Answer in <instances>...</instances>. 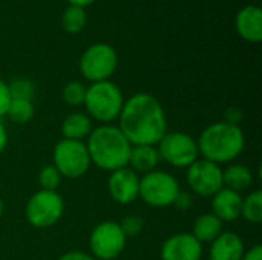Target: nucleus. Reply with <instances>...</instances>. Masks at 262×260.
I'll use <instances>...</instances> for the list:
<instances>
[{
	"label": "nucleus",
	"instance_id": "19",
	"mask_svg": "<svg viewBox=\"0 0 262 260\" xmlns=\"http://www.w3.org/2000/svg\"><path fill=\"white\" fill-rule=\"evenodd\" d=\"M221 233H223V222L213 213H207V215H201L195 221L192 236L203 244V242H213Z\"/></svg>",
	"mask_w": 262,
	"mask_h": 260
},
{
	"label": "nucleus",
	"instance_id": "28",
	"mask_svg": "<svg viewBox=\"0 0 262 260\" xmlns=\"http://www.w3.org/2000/svg\"><path fill=\"white\" fill-rule=\"evenodd\" d=\"M11 103V95H9V89H8V83H5L0 78V118L6 115L8 107Z\"/></svg>",
	"mask_w": 262,
	"mask_h": 260
},
{
	"label": "nucleus",
	"instance_id": "24",
	"mask_svg": "<svg viewBox=\"0 0 262 260\" xmlns=\"http://www.w3.org/2000/svg\"><path fill=\"white\" fill-rule=\"evenodd\" d=\"M11 100H29L32 101V97L35 93V86L29 78H15L11 83H8Z\"/></svg>",
	"mask_w": 262,
	"mask_h": 260
},
{
	"label": "nucleus",
	"instance_id": "20",
	"mask_svg": "<svg viewBox=\"0 0 262 260\" xmlns=\"http://www.w3.org/2000/svg\"><path fill=\"white\" fill-rule=\"evenodd\" d=\"M223 182L226 188H230L239 193L241 190H246L247 187L252 185L253 176H252V172L246 166L235 164V166H230L226 172H223Z\"/></svg>",
	"mask_w": 262,
	"mask_h": 260
},
{
	"label": "nucleus",
	"instance_id": "15",
	"mask_svg": "<svg viewBox=\"0 0 262 260\" xmlns=\"http://www.w3.org/2000/svg\"><path fill=\"white\" fill-rule=\"evenodd\" d=\"M212 198H213V201H212L213 215L221 222H232L241 216L243 198L239 196L238 192L223 187Z\"/></svg>",
	"mask_w": 262,
	"mask_h": 260
},
{
	"label": "nucleus",
	"instance_id": "1",
	"mask_svg": "<svg viewBox=\"0 0 262 260\" xmlns=\"http://www.w3.org/2000/svg\"><path fill=\"white\" fill-rule=\"evenodd\" d=\"M120 130L132 146H155L167 133L166 113L150 93H135L120 112Z\"/></svg>",
	"mask_w": 262,
	"mask_h": 260
},
{
	"label": "nucleus",
	"instance_id": "22",
	"mask_svg": "<svg viewBox=\"0 0 262 260\" xmlns=\"http://www.w3.org/2000/svg\"><path fill=\"white\" fill-rule=\"evenodd\" d=\"M241 216L252 224H259L262 221V192L256 190L243 199Z\"/></svg>",
	"mask_w": 262,
	"mask_h": 260
},
{
	"label": "nucleus",
	"instance_id": "12",
	"mask_svg": "<svg viewBox=\"0 0 262 260\" xmlns=\"http://www.w3.org/2000/svg\"><path fill=\"white\" fill-rule=\"evenodd\" d=\"M112 199L121 205L132 204L140 193V178L132 169L123 167L111 173L107 181Z\"/></svg>",
	"mask_w": 262,
	"mask_h": 260
},
{
	"label": "nucleus",
	"instance_id": "29",
	"mask_svg": "<svg viewBox=\"0 0 262 260\" xmlns=\"http://www.w3.org/2000/svg\"><path fill=\"white\" fill-rule=\"evenodd\" d=\"M58 260H97L94 256L91 254H86V253H81V251H69V253H64Z\"/></svg>",
	"mask_w": 262,
	"mask_h": 260
},
{
	"label": "nucleus",
	"instance_id": "17",
	"mask_svg": "<svg viewBox=\"0 0 262 260\" xmlns=\"http://www.w3.org/2000/svg\"><path fill=\"white\" fill-rule=\"evenodd\" d=\"M160 161L158 150L154 146H132L129 155V164L135 173L152 172Z\"/></svg>",
	"mask_w": 262,
	"mask_h": 260
},
{
	"label": "nucleus",
	"instance_id": "11",
	"mask_svg": "<svg viewBox=\"0 0 262 260\" xmlns=\"http://www.w3.org/2000/svg\"><path fill=\"white\" fill-rule=\"evenodd\" d=\"M187 184L196 195L210 198L224 187L223 170L215 162L207 159H196L192 166H189Z\"/></svg>",
	"mask_w": 262,
	"mask_h": 260
},
{
	"label": "nucleus",
	"instance_id": "4",
	"mask_svg": "<svg viewBox=\"0 0 262 260\" xmlns=\"http://www.w3.org/2000/svg\"><path fill=\"white\" fill-rule=\"evenodd\" d=\"M124 98L120 87L106 80L92 83L89 87H86V97H84V106L89 115L101 123H111L120 116V112L123 109Z\"/></svg>",
	"mask_w": 262,
	"mask_h": 260
},
{
	"label": "nucleus",
	"instance_id": "6",
	"mask_svg": "<svg viewBox=\"0 0 262 260\" xmlns=\"http://www.w3.org/2000/svg\"><path fill=\"white\" fill-rule=\"evenodd\" d=\"M180 193V184L175 176L166 172L152 170L140 179L138 196L152 207H169Z\"/></svg>",
	"mask_w": 262,
	"mask_h": 260
},
{
	"label": "nucleus",
	"instance_id": "13",
	"mask_svg": "<svg viewBox=\"0 0 262 260\" xmlns=\"http://www.w3.org/2000/svg\"><path fill=\"white\" fill-rule=\"evenodd\" d=\"M201 254V242L187 233H180L169 238L161 248L163 260H200Z\"/></svg>",
	"mask_w": 262,
	"mask_h": 260
},
{
	"label": "nucleus",
	"instance_id": "9",
	"mask_svg": "<svg viewBox=\"0 0 262 260\" xmlns=\"http://www.w3.org/2000/svg\"><path fill=\"white\" fill-rule=\"evenodd\" d=\"M157 150L160 159H164L173 167H189L200 156L196 141L190 135L183 132L166 133L158 143Z\"/></svg>",
	"mask_w": 262,
	"mask_h": 260
},
{
	"label": "nucleus",
	"instance_id": "33",
	"mask_svg": "<svg viewBox=\"0 0 262 260\" xmlns=\"http://www.w3.org/2000/svg\"><path fill=\"white\" fill-rule=\"evenodd\" d=\"M69 5H74V6H80V8H86V6H91L95 0H66Z\"/></svg>",
	"mask_w": 262,
	"mask_h": 260
},
{
	"label": "nucleus",
	"instance_id": "26",
	"mask_svg": "<svg viewBox=\"0 0 262 260\" xmlns=\"http://www.w3.org/2000/svg\"><path fill=\"white\" fill-rule=\"evenodd\" d=\"M38 182L41 185V190H49V192H57L60 182H61V175L54 166H48L40 170L38 173Z\"/></svg>",
	"mask_w": 262,
	"mask_h": 260
},
{
	"label": "nucleus",
	"instance_id": "18",
	"mask_svg": "<svg viewBox=\"0 0 262 260\" xmlns=\"http://www.w3.org/2000/svg\"><path fill=\"white\" fill-rule=\"evenodd\" d=\"M91 132H92L91 118L83 112H75L68 115L61 124V133L64 139L81 141L83 138L89 136Z\"/></svg>",
	"mask_w": 262,
	"mask_h": 260
},
{
	"label": "nucleus",
	"instance_id": "34",
	"mask_svg": "<svg viewBox=\"0 0 262 260\" xmlns=\"http://www.w3.org/2000/svg\"><path fill=\"white\" fill-rule=\"evenodd\" d=\"M3 208H5V205H3V201L0 199V218H2V215H3Z\"/></svg>",
	"mask_w": 262,
	"mask_h": 260
},
{
	"label": "nucleus",
	"instance_id": "8",
	"mask_svg": "<svg viewBox=\"0 0 262 260\" xmlns=\"http://www.w3.org/2000/svg\"><path fill=\"white\" fill-rule=\"evenodd\" d=\"M91 166L86 146L81 141L61 139L54 149V167L58 173L69 179L81 178Z\"/></svg>",
	"mask_w": 262,
	"mask_h": 260
},
{
	"label": "nucleus",
	"instance_id": "10",
	"mask_svg": "<svg viewBox=\"0 0 262 260\" xmlns=\"http://www.w3.org/2000/svg\"><path fill=\"white\" fill-rule=\"evenodd\" d=\"M126 236L120 227V224L106 221L98 224L91 238H89V245L91 251L95 259L100 260H112L118 257L124 247H126Z\"/></svg>",
	"mask_w": 262,
	"mask_h": 260
},
{
	"label": "nucleus",
	"instance_id": "7",
	"mask_svg": "<svg viewBox=\"0 0 262 260\" xmlns=\"http://www.w3.org/2000/svg\"><path fill=\"white\" fill-rule=\"evenodd\" d=\"M64 211L63 198L57 192L40 190L26 204V219L35 228H49L55 225Z\"/></svg>",
	"mask_w": 262,
	"mask_h": 260
},
{
	"label": "nucleus",
	"instance_id": "30",
	"mask_svg": "<svg viewBox=\"0 0 262 260\" xmlns=\"http://www.w3.org/2000/svg\"><path fill=\"white\" fill-rule=\"evenodd\" d=\"M173 204H175L180 210H186L187 207H190V205H192V199H190V196H189L187 193L180 192Z\"/></svg>",
	"mask_w": 262,
	"mask_h": 260
},
{
	"label": "nucleus",
	"instance_id": "25",
	"mask_svg": "<svg viewBox=\"0 0 262 260\" xmlns=\"http://www.w3.org/2000/svg\"><path fill=\"white\" fill-rule=\"evenodd\" d=\"M86 87L80 81H71L63 87V100L69 106H81L84 104Z\"/></svg>",
	"mask_w": 262,
	"mask_h": 260
},
{
	"label": "nucleus",
	"instance_id": "2",
	"mask_svg": "<svg viewBox=\"0 0 262 260\" xmlns=\"http://www.w3.org/2000/svg\"><path fill=\"white\" fill-rule=\"evenodd\" d=\"M86 149L91 162L103 170L115 172L129 164L132 144L118 127L101 126L89 133Z\"/></svg>",
	"mask_w": 262,
	"mask_h": 260
},
{
	"label": "nucleus",
	"instance_id": "27",
	"mask_svg": "<svg viewBox=\"0 0 262 260\" xmlns=\"http://www.w3.org/2000/svg\"><path fill=\"white\" fill-rule=\"evenodd\" d=\"M143 225H144V221L141 218H138V216H127L120 224V227H121L126 238L137 236L143 230Z\"/></svg>",
	"mask_w": 262,
	"mask_h": 260
},
{
	"label": "nucleus",
	"instance_id": "3",
	"mask_svg": "<svg viewBox=\"0 0 262 260\" xmlns=\"http://www.w3.org/2000/svg\"><path fill=\"white\" fill-rule=\"evenodd\" d=\"M196 144L203 159L220 166L238 158L244 150L246 139L243 130L236 124L215 123L201 133Z\"/></svg>",
	"mask_w": 262,
	"mask_h": 260
},
{
	"label": "nucleus",
	"instance_id": "32",
	"mask_svg": "<svg viewBox=\"0 0 262 260\" xmlns=\"http://www.w3.org/2000/svg\"><path fill=\"white\" fill-rule=\"evenodd\" d=\"M6 144H8V133H6L5 126L0 121V153L6 149Z\"/></svg>",
	"mask_w": 262,
	"mask_h": 260
},
{
	"label": "nucleus",
	"instance_id": "31",
	"mask_svg": "<svg viewBox=\"0 0 262 260\" xmlns=\"http://www.w3.org/2000/svg\"><path fill=\"white\" fill-rule=\"evenodd\" d=\"M241 260H262V247L261 245H255L253 248H250V251L243 254Z\"/></svg>",
	"mask_w": 262,
	"mask_h": 260
},
{
	"label": "nucleus",
	"instance_id": "14",
	"mask_svg": "<svg viewBox=\"0 0 262 260\" xmlns=\"http://www.w3.org/2000/svg\"><path fill=\"white\" fill-rule=\"evenodd\" d=\"M235 28L239 37L249 43L262 40V11L258 5H247L239 9L235 18Z\"/></svg>",
	"mask_w": 262,
	"mask_h": 260
},
{
	"label": "nucleus",
	"instance_id": "16",
	"mask_svg": "<svg viewBox=\"0 0 262 260\" xmlns=\"http://www.w3.org/2000/svg\"><path fill=\"white\" fill-rule=\"evenodd\" d=\"M244 254V242L233 231H223L210 248V260H241Z\"/></svg>",
	"mask_w": 262,
	"mask_h": 260
},
{
	"label": "nucleus",
	"instance_id": "5",
	"mask_svg": "<svg viewBox=\"0 0 262 260\" xmlns=\"http://www.w3.org/2000/svg\"><path fill=\"white\" fill-rule=\"evenodd\" d=\"M80 72L81 75L92 81H106L109 80L118 66L117 51L107 43H94L80 57Z\"/></svg>",
	"mask_w": 262,
	"mask_h": 260
},
{
	"label": "nucleus",
	"instance_id": "21",
	"mask_svg": "<svg viewBox=\"0 0 262 260\" xmlns=\"http://www.w3.org/2000/svg\"><path fill=\"white\" fill-rule=\"evenodd\" d=\"M88 21V14L84 8L68 5V8L61 14V26L68 34H80Z\"/></svg>",
	"mask_w": 262,
	"mask_h": 260
},
{
	"label": "nucleus",
	"instance_id": "23",
	"mask_svg": "<svg viewBox=\"0 0 262 260\" xmlns=\"http://www.w3.org/2000/svg\"><path fill=\"white\" fill-rule=\"evenodd\" d=\"M6 115L17 124H26L34 116V104L29 100H11Z\"/></svg>",
	"mask_w": 262,
	"mask_h": 260
}]
</instances>
